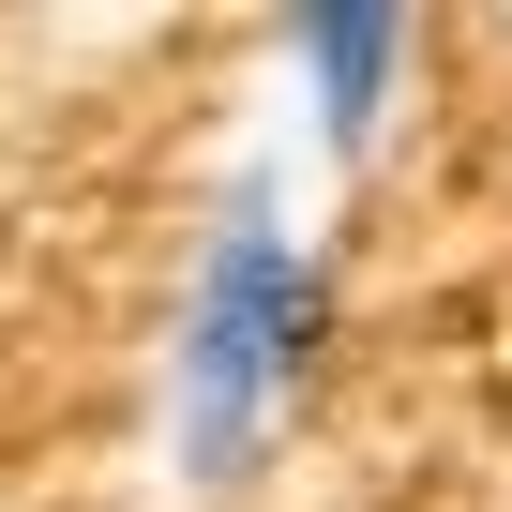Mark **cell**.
<instances>
[{
  "instance_id": "1",
  "label": "cell",
  "mask_w": 512,
  "mask_h": 512,
  "mask_svg": "<svg viewBox=\"0 0 512 512\" xmlns=\"http://www.w3.org/2000/svg\"><path fill=\"white\" fill-rule=\"evenodd\" d=\"M317 347H332V272L287 241L272 181H226V211L196 226V272H181V332H166V452L196 497H241L272 467Z\"/></svg>"
},
{
  "instance_id": "2",
  "label": "cell",
  "mask_w": 512,
  "mask_h": 512,
  "mask_svg": "<svg viewBox=\"0 0 512 512\" xmlns=\"http://www.w3.org/2000/svg\"><path fill=\"white\" fill-rule=\"evenodd\" d=\"M287 46H302V76H317V136L362 151L377 106H392V76H407V16H302Z\"/></svg>"
}]
</instances>
